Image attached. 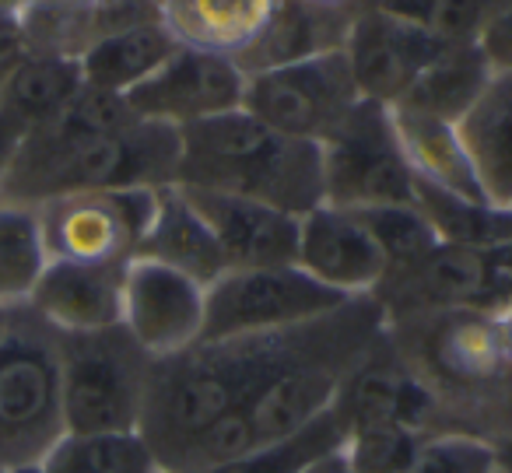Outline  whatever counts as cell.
Here are the masks:
<instances>
[{
	"label": "cell",
	"mask_w": 512,
	"mask_h": 473,
	"mask_svg": "<svg viewBox=\"0 0 512 473\" xmlns=\"http://www.w3.org/2000/svg\"><path fill=\"white\" fill-rule=\"evenodd\" d=\"M386 330V312L376 298H351L313 323L288 330L249 333L228 340H200L172 358H155L137 435L155 456L158 470L190 438L274 386L281 375L341 344L372 340Z\"/></svg>",
	"instance_id": "cell-1"
},
{
	"label": "cell",
	"mask_w": 512,
	"mask_h": 473,
	"mask_svg": "<svg viewBox=\"0 0 512 473\" xmlns=\"http://www.w3.org/2000/svg\"><path fill=\"white\" fill-rule=\"evenodd\" d=\"M386 337L435 396L446 435L512 438V333L502 312H425L386 323Z\"/></svg>",
	"instance_id": "cell-2"
},
{
	"label": "cell",
	"mask_w": 512,
	"mask_h": 473,
	"mask_svg": "<svg viewBox=\"0 0 512 473\" xmlns=\"http://www.w3.org/2000/svg\"><path fill=\"white\" fill-rule=\"evenodd\" d=\"M179 137L176 186L260 200L295 218L323 204L320 144L278 134L246 109L193 123Z\"/></svg>",
	"instance_id": "cell-3"
},
{
	"label": "cell",
	"mask_w": 512,
	"mask_h": 473,
	"mask_svg": "<svg viewBox=\"0 0 512 473\" xmlns=\"http://www.w3.org/2000/svg\"><path fill=\"white\" fill-rule=\"evenodd\" d=\"M67 435L60 333L43 316L0 312V466L43 463Z\"/></svg>",
	"instance_id": "cell-4"
},
{
	"label": "cell",
	"mask_w": 512,
	"mask_h": 473,
	"mask_svg": "<svg viewBox=\"0 0 512 473\" xmlns=\"http://www.w3.org/2000/svg\"><path fill=\"white\" fill-rule=\"evenodd\" d=\"M179 158H183V137L176 127L137 120L127 130L95 137L46 165L8 172L0 197L39 207L67 193L162 190V186H176Z\"/></svg>",
	"instance_id": "cell-5"
},
{
	"label": "cell",
	"mask_w": 512,
	"mask_h": 473,
	"mask_svg": "<svg viewBox=\"0 0 512 473\" xmlns=\"http://www.w3.org/2000/svg\"><path fill=\"white\" fill-rule=\"evenodd\" d=\"M151 358L123 326L60 333L64 424L71 435L137 431L148 396Z\"/></svg>",
	"instance_id": "cell-6"
},
{
	"label": "cell",
	"mask_w": 512,
	"mask_h": 473,
	"mask_svg": "<svg viewBox=\"0 0 512 473\" xmlns=\"http://www.w3.org/2000/svg\"><path fill=\"white\" fill-rule=\"evenodd\" d=\"M323 204L341 211L414 204V176L400 148L393 116L379 102L358 109L320 144Z\"/></svg>",
	"instance_id": "cell-7"
},
{
	"label": "cell",
	"mask_w": 512,
	"mask_h": 473,
	"mask_svg": "<svg viewBox=\"0 0 512 473\" xmlns=\"http://www.w3.org/2000/svg\"><path fill=\"white\" fill-rule=\"evenodd\" d=\"M362 102L344 50L246 74L242 109L278 134L323 144Z\"/></svg>",
	"instance_id": "cell-8"
},
{
	"label": "cell",
	"mask_w": 512,
	"mask_h": 473,
	"mask_svg": "<svg viewBox=\"0 0 512 473\" xmlns=\"http://www.w3.org/2000/svg\"><path fill=\"white\" fill-rule=\"evenodd\" d=\"M344 302H351V298H341L337 291L323 288L295 263L292 267L225 270L207 288L204 337L200 340L288 330V326L313 323V319L327 316Z\"/></svg>",
	"instance_id": "cell-9"
},
{
	"label": "cell",
	"mask_w": 512,
	"mask_h": 473,
	"mask_svg": "<svg viewBox=\"0 0 512 473\" xmlns=\"http://www.w3.org/2000/svg\"><path fill=\"white\" fill-rule=\"evenodd\" d=\"M165 190V186H162ZM158 207V190L67 193L39 204L50 260L127 267Z\"/></svg>",
	"instance_id": "cell-10"
},
{
	"label": "cell",
	"mask_w": 512,
	"mask_h": 473,
	"mask_svg": "<svg viewBox=\"0 0 512 473\" xmlns=\"http://www.w3.org/2000/svg\"><path fill=\"white\" fill-rule=\"evenodd\" d=\"M246 71L218 53L179 46L141 88L127 95L137 120L165 123L186 130L193 123L214 120L242 109Z\"/></svg>",
	"instance_id": "cell-11"
},
{
	"label": "cell",
	"mask_w": 512,
	"mask_h": 473,
	"mask_svg": "<svg viewBox=\"0 0 512 473\" xmlns=\"http://www.w3.org/2000/svg\"><path fill=\"white\" fill-rule=\"evenodd\" d=\"M207 288L155 260H130L123 270L120 326L151 354L172 358L204 337Z\"/></svg>",
	"instance_id": "cell-12"
},
{
	"label": "cell",
	"mask_w": 512,
	"mask_h": 473,
	"mask_svg": "<svg viewBox=\"0 0 512 473\" xmlns=\"http://www.w3.org/2000/svg\"><path fill=\"white\" fill-rule=\"evenodd\" d=\"M442 50H446V43L421 32L418 25L376 8V4H365L358 11L351 22L348 43H344V57H348L362 99L379 102L386 109H393L411 92V85Z\"/></svg>",
	"instance_id": "cell-13"
},
{
	"label": "cell",
	"mask_w": 512,
	"mask_h": 473,
	"mask_svg": "<svg viewBox=\"0 0 512 473\" xmlns=\"http://www.w3.org/2000/svg\"><path fill=\"white\" fill-rule=\"evenodd\" d=\"M295 267L341 298H372L386 277V256L355 211L320 204L299 218Z\"/></svg>",
	"instance_id": "cell-14"
},
{
	"label": "cell",
	"mask_w": 512,
	"mask_h": 473,
	"mask_svg": "<svg viewBox=\"0 0 512 473\" xmlns=\"http://www.w3.org/2000/svg\"><path fill=\"white\" fill-rule=\"evenodd\" d=\"M379 337H383V333H379ZM379 337L341 344V347H334V351H323V354H316V358H309L306 365L292 368L288 375H281V379L274 382L267 393L256 396L246 410L253 442L256 445L278 442V438L306 428L316 417L330 414V407H334L348 372L358 365V358H362Z\"/></svg>",
	"instance_id": "cell-15"
},
{
	"label": "cell",
	"mask_w": 512,
	"mask_h": 473,
	"mask_svg": "<svg viewBox=\"0 0 512 473\" xmlns=\"http://www.w3.org/2000/svg\"><path fill=\"white\" fill-rule=\"evenodd\" d=\"M186 197L204 214L207 228L225 253L228 270L249 267H292L299 256V218L260 200L232 197L214 190H190Z\"/></svg>",
	"instance_id": "cell-16"
},
{
	"label": "cell",
	"mask_w": 512,
	"mask_h": 473,
	"mask_svg": "<svg viewBox=\"0 0 512 473\" xmlns=\"http://www.w3.org/2000/svg\"><path fill=\"white\" fill-rule=\"evenodd\" d=\"M123 270L95 263L50 260L29 298V309L43 316L57 333H92L120 326Z\"/></svg>",
	"instance_id": "cell-17"
},
{
	"label": "cell",
	"mask_w": 512,
	"mask_h": 473,
	"mask_svg": "<svg viewBox=\"0 0 512 473\" xmlns=\"http://www.w3.org/2000/svg\"><path fill=\"white\" fill-rule=\"evenodd\" d=\"M137 256L179 270V274L193 277V281L204 284V288H211L228 270L218 239H214V232L207 228L204 214L186 197L183 186H165V190H158L155 218H151V228H148V235H144Z\"/></svg>",
	"instance_id": "cell-18"
},
{
	"label": "cell",
	"mask_w": 512,
	"mask_h": 473,
	"mask_svg": "<svg viewBox=\"0 0 512 473\" xmlns=\"http://www.w3.org/2000/svg\"><path fill=\"white\" fill-rule=\"evenodd\" d=\"M278 0H162V22L179 46L239 64L264 36Z\"/></svg>",
	"instance_id": "cell-19"
},
{
	"label": "cell",
	"mask_w": 512,
	"mask_h": 473,
	"mask_svg": "<svg viewBox=\"0 0 512 473\" xmlns=\"http://www.w3.org/2000/svg\"><path fill=\"white\" fill-rule=\"evenodd\" d=\"M456 130L484 200L512 211V71H495Z\"/></svg>",
	"instance_id": "cell-20"
},
{
	"label": "cell",
	"mask_w": 512,
	"mask_h": 473,
	"mask_svg": "<svg viewBox=\"0 0 512 473\" xmlns=\"http://www.w3.org/2000/svg\"><path fill=\"white\" fill-rule=\"evenodd\" d=\"M358 11H327L309 0H278L264 36L239 60L246 74L271 71V67L299 64L320 53L344 50L351 22Z\"/></svg>",
	"instance_id": "cell-21"
},
{
	"label": "cell",
	"mask_w": 512,
	"mask_h": 473,
	"mask_svg": "<svg viewBox=\"0 0 512 473\" xmlns=\"http://www.w3.org/2000/svg\"><path fill=\"white\" fill-rule=\"evenodd\" d=\"M390 116L393 127H397L404 158L411 165L414 183H428L439 186V190L460 193V197L484 200L456 123L411 113V109H390Z\"/></svg>",
	"instance_id": "cell-22"
},
{
	"label": "cell",
	"mask_w": 512,
	"mask_h": 473,
	"mask_svg": "<svg viewBox=\"0 0 512 473\" xmlns=\"http://www.w3.org/2000/svg\"><path fill=\"white\" fill-rule=\"evenodd\" d=\"M176 50H179V39L169 32V25L148 22V25H137V29L113 32L106 39H95L78 60L88 88L130 95Z\"/></svg>",
	"instance_id": "cell-23"
},
{
	"label": "cell",
	"mask_w": 512,
	"mask_h": 473,
	"mask_svg": "<svg viewBox=\"0 0 512 473\" xmlns=\"http://www.w3.org/2000/svg\"><path fill=\"white\" fill-rule=\"evenodd\" d=\"M491 78H495V67L484 57L481 43L446 46L393 109H411V113L435 116V120L460 123L467 109L481 99Z\"/></svg>",
	"instance_id": "cell-24"
},
{
	"label": "cell",
	"mask_w": 512,
	"mask_h": 473,
	"mask_svg": "<svg viewBox=\"0 0 512 473\" xmlns=\"http://www.w3.org/2000/svg\"><path fill=\"white\" fill-rule=\"evenodd\" d=\"M85 88L78 57L64 53H29L0 92V113L22 134L50 123L74 95Z\"/></svg>",
	"instance_id": "cell-25"
},
{
	"label": "cell",
	"mask_w": 512,
	"mask_h": 473,
	"mask_svg": "<svg viewBox=\"0 0 512 473\" xmlns=\"http://www.w3.org/2000/svg\"><path fill=\"white\" fill-rule=\"evenodd\" d=\"M414 207L425 214L439 246L456 249H498L512 242V211L488 200L460 197L439 186L414 183Z\"/></svg>",
	"instance_id": "cell-26"
},
{
	"label": "cell",
	"mask_w": 512,
	"mask_h": 473,
	"mask_svg": "<svg viewBox=\"0 0 512 473\" xmlns=\"http://www.w3.org/2000/svg\"><path fill=\"white\" fill-rule=\"evenodd\" d=\"M46 267L50 249L39 207L0 197V309L29 305Z\"/></svg>",
	"instance_id": "cell-27"
},
{
	"label": "cell",
	"mask_w": 512,
	"mask_h": 473,
	"mask_svg": "<svg viewBox=\"0 0 512 473\" xmlns=\"http://www.w3.org/2000/svg\"><path fill=\"white\" fill-rule=\"evenodd\" d=\"M39 466L43 473H158L155 456L137 431H116V435L67 431Z\"/></svg>",
	"instance_id": "cell-28"
},
{
	"label": "cell",
	"mask_w": 512,
	"mask_h": 473,
	"mask_svg": "<svg viewBox=\"0 0 512 473\" xmlns=\"http://www.w3.org/2000/svg\"><path fill=\"white\" fill-rule=\"evenodd\" d=\"M369 4L418 25L446 46L481 43L488 25L512 8V0H369Z\"/></svg>",
	"instance_id": "cell-29"
},
{
	"label": "cell",
	"mask_w": 512,
	"mask_h": 473,
	"mask_svg": "<svg viewBox=\"0 0 512 473\" xmlns=\"http://www.w3.org/2000/svg\"><path fill=\"white\" fill-rule=\"evenodd\" d=\"M344 445V431L334 414H323L309 421L306 428L278 438V442L256 445L253 452L218 466L211 473H306L323 456L337 452Z\"/></svg>",
	"instance_id": "cell-30"
},
{
	"label": "cell",
	"mask_w": 512,
	"mask_h": 473,
	"mask_svg": "<svg viewBox=\"0 0 512 473\" xmlns=\"http://www.w3.org/2000/svg\"><path fill=\"white\" fill-rule=\"evenodd\" d=\"M362 218V225L372 232L376 246L386 256V274L407 270L428 256L439 239H435L432 225L425 221V214L414 204H393V207H372V211H355ZM386 281V277H383Z\"/></svg>",
	"instance_id": "cell-31"
},
{
	"label": "cell",
	"mask_w": 512,
	"mask_h": 473,
	"mask_svg": "<svg viewBox=\"0 0 512 473\" xmlns=\"http://www.w3.org/2000/svg\"><path fill=\"white\" fill-rule=\"evenodd\" d=\"M421 442L425 438L397 424H369L344 435L341 452L355 473H404L418 456Z\"/></svg>",
	"instance_id": "cell-32"
},
{
	"label": "cell",
	"mask_w": 512,
	"mask_h": 473,
	"mask_svg": "<svg viewBox=\"0 0 512 473\" xmlns=\"http://www.w3.org/2000/svg\"><path fill=\"white\" fill-rule=\"evenodd\" d=\"M404 473H498L495 445L467 435L425 438Z\"/></svg>",
	"instance_id": "cell-33"
},
{
	"label": "cell",
	"mask_w": 512,
	"mask_h": 473,
	"mask_svg": "<svg viewBox=\"0 0 512 473\" xmlns=\"http://www.w3.org/2000/svg\"><path fill=\"white\" fill-rule=\"evenodd\" d=\"M148 22H162V0H88L85 4L88 46L95 39H106L113 32L137 29V25Z\"/></svg>",
	"instance_id": "cell-34"
},
{
	"label": "cell",
	"mask_w": 512,
	"mask_h": 473,
	"mask_svg": "<svg viewBox=\"0 0 512 473\" xmlns=\"http://www.w3.org/2000/svg\"><path fill=\"white\" fill-rule=\"evenodd\" d=\"M29 53V11L18 0H0V92Z\"/></svg>",
	"instance_id": "cell-35"
},
{
	"label": "cell",
	"mask_w": 512,
	"mask_h": 473,
	"mask_svg": "<svg viewBox=\"0 0 512 473\" xmlns=\"http://www.w3.org/2000/svg\"><path fill=\"white\" fill-rule=\"evenodd\" d=\"M481 50L495 71H512V8L502 11L481 36Z\"/></svg>",
	"instance_id": "cell-36"
},
{
	"label": "cell",
	"mask_w": 512,
	"mask_h": 473,
	"mask_svg": "<svg viewBox=\"0 0 512 473\" xmlns=\"http://www.w3.org/2000/svg\"><path fill=\"white\" fill-rule=\"evenodd\" d=\"M22 137H25L22 130L0 113V186H4V179H8L11 165H15V155H18V148H22Z\"/></svg>",
	"instance_id": "cell-37"
},
{
	"label": "cell",
	"mask_w": 512,
	"mask_h": 473,
	"mask_svg": "<svg viewBox=\"0 0 512 473\" xmlns=\"http://www.w3.org/2000/svg\"><path fill=\"white\" fill-rule=\"evenodd\" d=\"M25 11H74L85 8L88 0H18Z\"/></svg>",
	"instance_id": "cell-38"
},
{
	"label": "cell",
	"mask_w": 512,
	"mask_h": 473,
	"mask_svg": "<svg viewBox=\"0 0 512 473\" xmlns=\"http://www.w3.org/2000/svg\"><path fill=\"white\" fill-rule=\"evenodd\" d=\"M316 8H327V11H362L369 0H309Z\"/></svg>",
	"instance_id": "cell-39"
},
{
	"label": "cell",
	"mask_w": 512,
	"mask_h": 473,
	"mask_svg": "<svg viewBox=\"0 0 512 473\" xmlns=\"http://www.w3.org/2000/svg\"><path fill=\"white\" fill-rule=\"evenodd\" d=\"M495 463H498V473H512V438L495 442Z\"/></svg>",
	"instance_id": "cell-40"
},
{
	"label": "cell",
	"mask_w": 512,
	"mask_h": 473,
	"mask_svg": "<svg viewBox=\"0 0 512 473\" xmlns=\"http://www.w3.org/2000/svg\"><path fill=\"white\" fill-rule=\"evenodd\" d=\"M0 473H43L39 463H22V466H0Z\"/></svg>",
	"instance_id": "cell-41"
},
{
	"label": "cell",
	"mask_w": 512,
	"mask_h": 473,
	"mask_svg": "<svg viewBox=\"0 0 512 473\" xmlns=\"http://www.w3.org/2000/svg\"><path fill=\"white\" fill-rule=\"evenodd\" d=\"M0 312H4V309H0Z\"/></svg>",
	"instance_id": "cell-42"
},
{
	"label": "cell",
	"mask_w": 512,
	"mask_h": 473,
	"mask_svg": "<svg viewBox=\"0 0 512 473\" xmlns=\"http://www.w3.org/2000/svg\"><path fill=\"white\" fill-rule=\"evenodd\" d=\"M158 473H162V470H158Z\"/></svg>",
	"instance_id": "cell-43"
}]
</instances>
